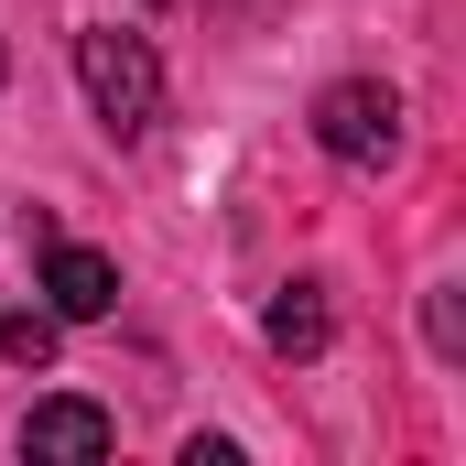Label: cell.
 <instances>
[{
    "mask_svg": "<svg viewBox=\"0 0 466 466\" xmlns=\"http://www.w3.org/2000/svg\"><path fill=\"white\" fill-rule=\"evenodd\" d=\"M119 423L98 412V401H33L22 412V456H109Z\"/></svg>",
    "mask_w": 466,
    "mask_h": 466,
    "instance_id": "277c9868",
    "label": "cell"
},
{
    "mask_svg": "<svg viewBox=\"0 0 466 466\" xmlns=\"http://www.w3.org/2000/svg\"><path fill=\"white\" fill-rule=\"evenodd\" d=\"M44 304H55L66 326H98V315L119 304V260L76 249V238H44Z\"/></svg>",
    "mask_w": 466,
    "mask_h": 466,
    "instance_id": "3957f363",
    "label": "cell"
},
{
    "mask_svg": "<svg viewBox=\"0 0 466 466\" xmlns=\"http://www.w3.org/2000/svg\"><path fill=\"white\" fill-rule=\"evenodd\" d=\"M76 87H87V109H98L109 141H141L163 119V55L141 33H119V22H87L76 33Z\"/></svg>",
    "mask_w": 466,
    "mask_h": 466,
    "instance_id": "6da1fadb",
    "label": "cell"
},
{
    "mask_svg": "<svg viewBox=\"0 0 466 466\" xmlns=\"http://www.w3.org/2000/svg\"><path fill=\"white\" fill-rule=\"evenodd\" d=\"M0 358H22V369H44V358H55V315H33V304H11V315H0Z\"/></svg>",
    "mask_w": 466,
    "mask_h": 466,
    "instance_id": "8992f818",
    "label": "cell"
},
{
    "mask_svg": "<svg viewBox=\"0 0 466 466\" xmlns=\"http://www.w3.org/2000/svg\"><path fill=\"white\" fill-rule=\"evenodd\" d=\"M315 141L337 163H358V174H380V163H401V98L369 87V76H348V87L315 98Z\"/></svg>",
    "mask_w": 466,
    "mask_h": 466,
    "instance_id": "7a4b0ae2",
    "label": "cell"
},
{
    "mask_svg": "<svg viewBox=\"0 0 466 466\" xmlns=\"http://www.w3.org/2000/svg\"><path fill=\"white\" fill-rule=\"evenodd\" d=\"M260 337H271L282 358H315L326 337H337V315H326V282H282V293H271V315H260Z\"/></svg>",
    "mask_w": 466,
    "mask_h": 466,
    "instance_id": "5b68a950",
    "label": "cell"
},
{
    "mask_svg": "<svg viewBox=\"0 0 466 466\" xmlns=\"http://www.w3.org/2000/svg\"><path fill=\"white\" fill-rule=\"evenodd\" d=\"M0 76H11V55H0Z\"/></svg>",
    "mask_w": 466,
    "mask_h": 466,
    "instance_id": "52a82bcc",
    "label": "cell"
}]
</instances>
